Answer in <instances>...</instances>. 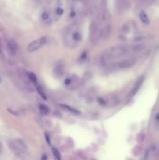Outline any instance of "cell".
Instances as JSON below:
<instances>
[{"mask_svg": "<svg viewBox=\"0 0 159 160\" xmlns=\"http://www.w3.org/2000/svg\"><path fill=\"white\" fill-rule=\"evenodd\" d=\"M36 88H37V91L38 92V94H39V96L42 97L44 100H46L47 99V97H46V95H45V93H44V91H43V89L40 87V85L38 84L37 85H36Z\"/></svg>", "mask_w": 159, "mask_h": 160, "instance_id": "cell-18", "label": "cell"}, {"mask_svg": "<svg viewBox=\"0 0 159 160\" xmlns=\"http://www.w3.org/2000/svg\"><path fill=\"white\" fill-rule=\"evenodd\" d=\"M155 2V0H139V4L142 7H148V6L154 4Z\"/></svg>", "mask_w": 159, "mask_h": 160, "instance_id": "cell-17", "label": "cell"}, {"mask_svg": "<svg viewBox=\"0 0 159 160\" xmlns=\"http://www.w3.org/2000/svg\"><path fill=\"white\" fill-rule=\"evenodd\" d=\"M64 41L69 48H76L81 41V33L80 27L76 23L70 25L64 35Z\"/></svg>", "mask_w": 159, "mask_h": 160, "instance_id": "cell-2", "label": "cell"}, {"mask_svg": "<svg viewBox=\"0 0 159 160\" xmlns=\"http://www.w3.org/2000/svg\"><path fill=\"white\" fill-rule=\"evenodd\" d=\"M27 76H28V79H29V81H30L31 84H35V86H36L38 84V80H37L36 75L32 72H27Z\"/></svg>", "mask_w": 159, "mask_h": 160, "instance_id": "cell-15", "label": "cell"}, {"mask_svg": "<svg viewBox=\"0 0 159 160\" xmlns=\"http://www.w3.org/2000/svg\"><path fill=\"white\" fill-rule=\"evenodd\" d=\"M130 52H133L132 46H125V45H116L111 48L105 51L102 55V61L104 63H111L117 61L118 59L128 55Z\"/></svg>", "mask_w": 159, "mask_h": 160, "instance_id": "cell-1", "label": "cell"}, {"mask_svg": "<svg viewBox=\"0 0 159 160\" xmlns=\"http://www.w3.org/2000/svg\"><path fill=\"white\" fill-rule=\"evenodd\" d=\"M48 159V156H47V155H42V156H41V160H47Z\"/></svg>", "mask_w": 159, "mask_h": 160, "instance_id": "cell-20", "label": "cell"}, {"mask_svg": "<svg viewBox=\"0 0 159 160\" xmlns=\"http://www.w3.org/2000/svg\"><path fill=\"white\" fill-rule=\"evenodd\" d=\"M80 78L78 76L72 75L65 80V84L69 89H75L80 85Z\"/></svg>", "mask_w": 159, "mask_h": 160, "instance_id": "cell-7", "label": "cell"}, {"mask_svg": "<svg viewBox=\"0 0 159 160\" xmlns=\"http://www.w3.org/2000/svg\"><path fill=\"white\" fill-rule=\"evenodd\" d=\"M111 32V23H110V18H108V20L102 25L101 31H100V39H106L110 37Z\"/></svg>", "mask_w": 159, "mask_h": 160, "instance_id": "cell-6", "label": "cell"}, {"mask_svg": "<svg viewBox=\"0 0 159 160\" xmlns=\"http://www.w3.org/2000/svg\"><path fill=\"white\" fill-rule=\"evenodd\" d=\"M135 64H136V59L134 57H129L126 59H122V60L111 62L110 63V67L116 69H126L132 68Z\"/></svg>", "mask_w": 159, "mask_h": 160, "instance_id": "cell-3", "label": "cell"}, {"mask_svg": "<svg viewBox=\"0 0 159 160\" xmlns=\"http://www.w3.org/2000/svg\"><path fill=\"white\" fill-rule=\"evenodd\" d=\"M7 46H8V49L9 51V52L11 53L12 55H15L17 52H18V45L15 42L13 39H8L7 40Z\"/></svg>", "mask_w": 159, "mask_h": 160, "instance_id": "cell-9", "label": "cell"}, {"mask_svg": "<svg viewBox=\"0 0 159 160\" xmlns=\"http://www.w3.org/2000/svg\"><path fill=\"white\" fill-rule=\"evenodd\" d=\"M62 108L64 109V110H66V111H70L71 113H74V114H78V115H80L81 114V112L77 110V109H75V108H72V107H70V106H68V105H64V104H62V105H60Z\"/></svg>", "mask_w": 159, "mask_h": 160, "instance_id": "cell-12", "label": "cell"}, {"mask_svg": "<svg viewBox=\"0 0 159 160\" xmlns=\"http://www.w3.org/2000/svg\"><path fill=\"white\" fill-rule=\"evenodd\" d=\"M65 72V65L63 62H58L54 68V75L56 78H61Z\"/></svg>", "mask_w": 159, "mask_h": 160, "instance_id": "cell-8", "label": "cell"}, {"mask_svg": "<svg viewBox=\"0 0 159 160\" xmlns=\"http://www.w3.org/2000/svg\"><path fill=\"white\" fill-rule=\"evenodd\" d=\"M52 155H54V158H55V160H61V153H60V152L58 151L56 148H52Z\"/></svg>", "mask_w": 159, "mask_h": 160, "instance_id": "cell-19", "label": "cell"}, {"mask_svg": "<svg viewBox=\"0 0 159 160\" xmlns=\"http://www.w3.org/2000/svg\"><path fill=\"white\" fill-rule=\"evenodd\" d=\"M46 41H47V39L45 37H41L38 39H35L33 40L32 42H30L28 44L27 46V51L29 52H36L38 51V49H40L41 47H42L45 43H46Z\"/></svg>", "mask_w": 159, "mask_h": 160, "instance_id": "cell-5", "label": "cell"}, {"mask_svg": "<svg viewBox=\"0 0 159 160\" xmlns=\"http://www.w3.org/2000/svg\"><path fill=\"white\" fill-rule=\"evenodd\" d=\"M155 118H156V120H157V121L159 122V113H157V114H156Z\"/></svg>", "mask_w": 159, "mask_h": 160, "instance_id": "cell-22", "label": "cell"}, {"mask_svg": "<svg viewBox=\"0 0 159 160\" xmlns=\"http://www.w3.org/2000/svg\"><path fill=\"white\" fill-rule=\"evenodd\" d=\"M38 110H39L40 113L42 114V115H47V114H49V112H50L49 107H48V106H46V105H44V104H39V106H38Z\"/></svg>", "mask_w": 159, "mask_h": 160, "instance_id": "cell-13", "label": "cell"}, {"mask_svg": "<svg viewBox=\"0 0 159 160\" xmlns=\"http://www.w3.org/2000/svg\"><path fill=\"white\" fill-rule=\"evenodd\" d=\"M143 81H144V77H140V78L138 80V81L136 82V84H135V86H134L133 90H132V95H135V94H136V92L139 90V88L141 86V84H142Z\"/></svg>", "mask_w": 159, "mask_h": 160, "instance_id": "cell-14", "label": "cell"}, {"mask_svg": "<svg viewBox=\"0 0 159 160\" xmlns=\"http://www.w3.org/2000/svg\"><path fill=\"white\" fill-rule=\"evenodd\" d=\"M2 52V47H1V44H0V53Z\"/></svg>", "mask_w": 159, "mask_h": 160, "instance_id": "cell-23", "label": "cell"}, {"mask_svg": "<svg viewBox=\"0 0 159 160\" xmlns=\"http://www.w3.org/2000/svg\"><path fill=\"white\" fill-rule=\"evenodd\" d=\"M52 19V16H51V13L48 12V11H45V12L42 13V15H41V20H42L43 22L47 23V22H50Z\"/></svg>", "mask_w": 159, "mask_h": 160, "instance_id": "cell-16", "label": "cell"}, {"mask_svg": "<svg viewBox=\"0 0 159 160\" xmlns=\"http://www.w3.org/2000/svg\"><path fill=\"white\" fill-rule=\"evenodd\" d=\"M2 81V79H1V77H0V82H1Z\"/></svg>", "mask_w": 159, "mask_h": 160, "instance_id": "cell-24", "label": "cell"}, {"mask_svg": "<svg viewBox=\"0 0 159 160\" xmlns=\"http://www.w3.org/2000/svg\"><path fill=\"white\" fill-rule=\"evenodd\" d=\"M117 5L120 10L123 11L129 7V0H117Z\"/></svg>", "mask_w": 159, "mask_h": 160, "instance_id": "cell-10", "label": "cell"}, {"mask_svg": "<svg viewBox=\"0 0 159 160\" xmlns=\"http://www.w3.org/2000/svg\"><path fill=\"white\" fill-rule=\"evenodd\" d=\"M9 146L10 150L13 152L16 156H22L23 153L26 151V146L23 143V141L21 140H13L9 142Z\"/></svg>", "mask_w": 159, "mask_h": 160, "instance_id": "cell-4", "label": "cell"}, {"mask_svg": "<svg viewBox=\"0 0 159 160\" xmlns=\"http://www.w3.org/2000/svg\"><path fill=\"white\" fill-rule=\"evenodd\" d=\"M1 153H2V144L1 142H0V155H1Z\"/></svg>", "mask_w": 159, "mask_h": 160, "instance_id": "cell-21", "label": "cell"}, {"mask_svg": "<svg viewBox=\"0 0 159 160\" xmlns=\"http://www.w3.org/2000/svg\"><path fill=\"white\" fill-rule=\"evenodd\" d=\"M139 20L140 22L144 23V25H149L150 23V19H149V17L148 15L146 14L145 11H140V13H139Z\"/></svg>", "mask_w": 159, "mask_h": 160, "instance_id": "cell-11", "label": "cell"}]
</instances>
